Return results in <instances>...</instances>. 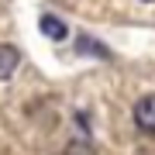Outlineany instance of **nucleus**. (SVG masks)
Masks as SVG:
<instances>
[{"instance_id": "nucleus-1", "label": "nucleus", "mask_w": 155, "mask_h": 155, "mask_svg": "<svg viewBox=\"0 0 155 155\" xmlns=\"http://www.w3.org/2000/svg\"><path fill=\"white\" fill-rule=\"evenodd\" d=\"M134 124L145 134H155V93H145L134 104Z\"/></svg>"}, {"instance_id": "nucleus-2", "label": "nucleus", "mask_w": 155, "mask_h": 155, "mask_svg": "<svg viewBox=\"0 0 155 155\" xmlns=\"http://www.w3.org/2000/svg\"><path fill=\"white\" fill-rule=\"evenodd\" d=\"M17 62H21V52H17L14 45H0V79H11Z\"/></svg>"}, {"instance_id": "nucleus-3", "label": "nucleus", "mask_w": 155, "mask_h": 155, "mask_svg": "<svg viewBox=\"0 0 155 155\" xmlns=\"http://www.w3.org/2000/svg\"><path fill=\"white\" fill-rule=\"evenodd\" d=\"M38 28H41L45 35H48L52 41H62V38L69 35V28L59 21V17H52V14H41V17H38Z\"/></svg>"}, {"instance_id": "nucleus-4", "label": "nucleus", "mask_w": 155, "mask_h": 155, "mask_svg": "<svg viewBox=\"0 0 155 155\" xmlns=\"http://www.w3.org/2000/svg\"><path fill=\"white\" fill-rule=\"evenodd\" d=\"M62 155H97V148H93L86 138H76V141L66 145V152H62Z\"/></svg>"}]
</instances>
